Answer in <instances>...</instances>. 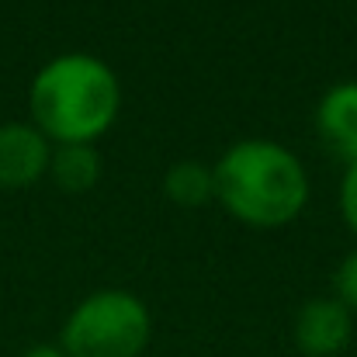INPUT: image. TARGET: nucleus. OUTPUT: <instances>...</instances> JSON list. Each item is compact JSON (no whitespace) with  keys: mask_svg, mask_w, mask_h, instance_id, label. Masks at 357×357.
Instances as JSON below:
<instances>
[{"mask_svg":"<svg viewBox=\"0 0 357 357\" xmlns=\"http://www.w3.org/2000/svg\"><path fill=\"white\" fill-rule=\"evenodd\" d=\"M316 132L344 163L357 160V80L333 84L316 105Z\"/></svg>","mask_w":357,"mask_h":357,"instance_id":"423d86ee","label":"nucleus"},{"mask_svg":"<svg viewBox=\"0 0 357 357\" xmlns=\"http://www.w3.org/2000/svg\"><path fill=\"white\" fill-rule=\"evenodd\" d=\"M17 357H66V354L59 351V344H35V347H28L24 354Z\"/></svg>","mask_w":357,"mask_h":357,"instance_id":"9b49d317","label":"nucleus"},{"mask_svg":"<svg viewBox=\"0 0 357 357\" xmlns=\"http://www.w3.org/2000/svg\"><path fill=\"white\" fill-rule=\"evenodd\" d=\"M163 195L177 208H205L215 202V174L212 163L202 160H177L163 174Z\"/></svg>","mask_w":357,"mask_h":357,"instance_id":"6e6552de","label":"nucleus"},{"mask_svg":"<svg viewBox=\"0 0 357 357\" xmlns=\"http://www.w3.org/2000/svg\"><path fill=\"white\" fill-rule=\"evenodd\" d=\"M59 191L66 195H84L101 181V153L94 142H66L52 146L49 156V174H45Z\"/></svg>","mask_w":357,"mask_h":357,"instance_id":"0eeeda50","label":"nucleus"},{"mask_svg":"<svg viewBox=\"0 0 357 357\" xmlns=\"http://www.w3.org/2000/svg\"><path fill=\"white\" fill-rule=\"evenodd\" d=\"M291 340L302 357H340L354 340V312L337 295H319L298 305Z\"/></svg>","mask_w":357,"mask_h":357,"instance_id":"20e7f679","label":"nucleus"},{"mask_svg":"<svg viewBox=\"0 0 357 357\" xmlns=\"http://www.w3.org/2000/svg\"><path fill=\"white\" fill-rule=\"evenodd\" d=\"M215 202L250 229H281L309 202L302 160L274 139H239L215 163Z\"/></svg>","mask_w":357,"mask_h":357,"instance_id":"f03ea898","label":"nucleus"},{"mask_svg":"<svg viewBox=\"0 0 357 357\" xmlns=\"http://www.w3.org/2000/svg\"><path fill=\"white\" fill-rule=\"evenodd\" d=\"M52 142L31 121L0 125V191H21L49 174Z\"/></svg>","mask_w":357,"mask_h":357,"instance_id":"39448f33","label":"nucleus"},{"mask_svg":"<svg viewBox=\"0 0 357 357\" xmlns=\"http://www.w3.org/2000/svg\"><path fill=\"white\" fill-rule=\"evenodd\" d=\"M333 284H337V298L357 316V250H351L340 260V267L333 274Z\"/></svg>","mask_w":357,"mask_h":357,"instance_id":"1a4fd4ad","label":"nucleus"},{"mask_svg":"<svg viewBox=\"0 0 357 357\" xmlns=\"http://www.w3.org/2000/svg\"><path fill=\"white\" fill-rule=\"evenodd\" d=\"M121 84L91 52H63L38 66L28 87V119L52 142H98L119 119Z\"/></svg>","mask_w":357,"mask_h":357,"instance_id":"f257e3e1","label":"nucleus"},{"mask_svg":"<svg viewBox=\"0 0 357 357\" xmlns=\"http://www.w3.org/2000/svg\"><path fill=\"white\" fill-rule=\"evenodd\" d=\"M153 337L146 302L125 288H101L80 298L59 330L66 357H142Z\"/></svg>","mask_w":357,"mask_h":357,"instance_id":"7ed1b4c3","label":"nucleus"},{"mask_svg":"<svg viewBox=\"0 0 357 357\" xmlns=\"http://www.w3.org/2000/svg\"><path fill=\"white\" fill-rule=\"evenodd\" d=\"M340 215H344L347 229L357 236V160L347 163V170L340 177Z\"/></svg>","mask_w":357,"mask_h":357,"instance_id":"9d476101","label":"nucleus"}]
</instances>
